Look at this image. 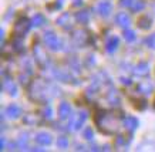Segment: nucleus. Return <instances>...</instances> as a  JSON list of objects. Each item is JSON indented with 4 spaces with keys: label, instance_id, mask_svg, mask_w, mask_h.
Here are the masks:
<instances>
[{
    "label": "nucleus",
    "instance_id": "f257e3e1",
    "mask_svg": "<svg viewBox=\"0 0 155 152\" xmlns=\"http://www.w3.org/2000/svg\"><path fill=\"white\" fill-rule=\"evenodd\" d=\"M97 127L103 134H117L122 127V117L120 114L111 112V111H98L95 115Z\"/></svg>",
    "mask_w": 155,
    "mask_h": 152
},
{
    "label": "nucleus",
    "instance_id": "f03ea898",
    "mask_svg": "<svg viewBox=\"0 0 155 152\" xmlns=\"http://www.w3.org/2000/svg\"><path fill=\"white\" fill-rule=\"evenodd\" d=\"M53 95H57V94H54V88H53L50 84H47V82H44V81H41V80L33 82L31 90H30V97H31L34 101H37V102L47 101Z\"/></svg>",
    "mask_w": 155,
    "mask_h": 152
},
{
    "label": "nucleus",
    "instance_id": "7ed1b4c3",
    "mask_svg": "<svg viewBox=\"0 0 155 152\" xmlns=\"http://www.w3.org/2000/svg\"><path fill=\"white\" fill-rule=\"evenodd\" d=\"M44 43H46V46H47L50 50H53V51H58L61 48L60 38L57 37V34L53 33V31H46V33H44Z\"/></svg>",
    "mask_w": 155,
    "mask_h": 152
},
{
    "label": "nucleus",
    "instance_id": "20e7f679",
    "mask_svg": "<svg viewBox=\"0 0 155 152\" xmlns=\"http://www.w3.org/2000/svg\"><path fill=\"white\" fill-rule=\"evenodd\" d=\"M31 26H33L31 20H28L27 17H20V19L17 20L16 26H14V31H16L17 36H24V34L30 30Z\"/></svg>",
    "mask_w": 155,
    "mask_h": 152
},
{
    "label": "nucleus",
    "instance_id": "39448f33",
    "mask_svg": "<svg viewBox=\"0 0 155 152\" xmlns=\"http://www.w3.org/2000/svg\"><path fill=\"white\" fill-rule=\"evenodd\" d=\"M85 119H87V112L85 111H80L78 114L74 117V119L71 121L70 124V129H73V131H77V129H80L83 125H84Z\"/></svg>",
    "mask_w": 155,
    "mask_h": 152
},
{
    "label": "nucleus",
    "instance_id": "423d86ee",
    "mask_svg": "<svg viewBox=\"0 0 155 152\" xmlns=\"http://www.w3.org/2000/svg\"><path fill=\"white\" fill-rule=\"evenodd\" d=\"M33 53H34V58L37 60V63L40 64V66L44 67L48 63L47 54L44 53V50H43L41 46H36V47H34V50H33Z\"/></svg>",
    "mask_w": 155,
    "mask_h": 152
},
{
    "label": "nucleus",
    "instance_id": "0eeeda50",
    "mask_svg": "<svg viewBox=\"0 0 155 152\" xmlns=\"http://www.w3.org/2000/svg\"><path fill=\"white\" fill-rule=\"evenodd\" d=\"M111 10H113V5H111L108 0L100 2L98 5H97V13H98L100 16H103V17H107V16L111 13Z\"/></svg>",
    "mask_w": 155,
    "mask_h": 152
},
{
    "label": "nucleus",
    "instance_id": "6e6552de",
    "mask_svg": "<svg viewBox=\"0 0 155 152\" xmlns=\"http://www.w3.org/2000/svg\"><path fill=\"white\" fill-rule=\"evenodd\" d=\"M36 141L43 147H48L53 144V137L48 132H38L37 137H36Z\"/></svg>",
    "mask_w": 155,
    "mask_h": 152
},
{
    "label": "nucleus",
    "instance_id": "1a4fd4ad",
    "mask_svg": "<svg viewBox=\"0 0 155 152\" xmlns=\"http://www.w3.org/2000/svg\"><path fill=\"white\" fill-rule=\"evenodd\" d=\"M115 23L122 29H128L130 24H131V19H130V16L127 13H118L117 17H115Z\"/></svg>",
    "mask_w": 155,
    "mask_h": 152
},
{
    "label": "nucleus",
    "instance_id": "9d476101",
    "mask_svg": "<svg viewBox=\"0 0 155 152\" xmlns=\"http://www.w3.org/2000/svg\"><path fill=\"white\" fill-rule=\"evenodd\" d=\"M71 115V105L68 102H61L58 105V118L60 119H66Z\"/></svg>",
    "mask_w": 155,
    "mask_h": 152
},
{
    "label": "nucleus",
    "instance_id": "9b49d317",
    "mask_svg": "<svg viewBox=\"0 0 155 152\" xmlns=\"http://www.w3.org/2000/svg\"><path fill=\"white\" fill-rule=\"evenodd\" d=\"M118 44H120V40H118L117 36H111V37H108L107 43H105V50H107V53L113 54V53L118 48Z\"/></svg>",
    "mask_w": 155,
    "mask_h": 152
},
{
    "label": "nucleus",
    "instance_id": "f8f14e48",
    "mask_svg": "<svg viewBox=\"0 0 155 152\" xmlns=\"http://www.w3.org/2000/svg\"><path fill=\"white\" fill-rule=\"evenodd\" d=\"M20 114H21V108H20L19 105H16V104H10L9 107L6 108V115H7L9 118H12V119L19 118Z\"/></svg>",
    "mask_w": 155,
    "mask_h": 152
},
{
    "label": "nucleus",
    "instance_id": "ddd939ff",
    "mask_svg": "<svg viewBox=\"0 0 155 152\" xmlns=\"http://www.w3.org/2000/svg\"><path fill=\"white\" fill-rule=\"evenodd\" d=\"M148 71H150V66H148V63H144V61H141L140 64H137V66L134 67V70H132V73H134L135 76H140V77L147 76Z\"/></svg>",
    "mask_w": 155,
    "mask_h": 152
},
{
    "label": "nucleus",
    "instance_id": "4468645a",
    "mask_svg": "<svg viewBox=\"0 0 155 152\" xmlns=\"http://www.w3.org/2000/svg\"><path fill=\"white\" fill-rule=\"evenodd\" d=\"M124 127L128 129V132H134L138 127V119L134 117H125L124 118Z\"/></svg>",
    "mask_w": 155,
    "mask_h": 152
},
{
    "label": "nucleus",
    "instance_id": "2eb2a0df",
    "mask_svg": "<svg viewBox=\"0 0 155 152\" xmlns=\"http://www.w3.org/2000/svg\"><path fill=\"white\" fill-rule=\"evenodd\" d=\"M87 40H88V34L85 33V31H83V30H80V31H77V33L74 34V41H75V44H78L80 47L87 43Z\"/></svg>",
    "mask_w": 155,
    "mask_h": 152
},
{
    "label": "nucleus",
    "instance_id": "dca6fc26",
    "mask_svg": "<svg viewBox=\"0 0 155 152\" xmlns=\"http://www.w3.org/2000/svg\"><path fill=\"white\" fill-rule=\"evenodd\" d=\"M3 90H6L7 92H10V95H16L17 94V87L13 84L12 80H5L3 81Z\"/></svg>",
    "mask_w": 155,
    "mask_h": 152
},
{
    "label": "nucleus",
    "instance_id": "f3484780",
    "mask_svg": "<svg viewBox=\"0 0 155 152\" xmlns=\"http://www.w3.org/2000/svg\"><path fill=\"white\" fill-rule=\"evenodd\" d=\"M75 20H77V23L87 24V23H88V20H90V13L87 11V10H81V11H78V13H77Z\"/></svg>",
    "mask_w": 155,
    "mask_h": 152
},
{
    "label": "nucleus",
    "instance_id": "a211bd4d",
    "mask_svg": "<svg viewBox=\"0 0 155 152\" xmlns=\"http://www.w3.org/2000/svg\"><path fill=\"white\" fill-rule=\"evenodd\" d=\"M68 20H70V15H63L57 19V24L61 26V27H64V29H70L71 24L68 23Z\"/></svg>",
    "mask_w": 155,
    "mask_h": 152
},
{
    "label": "nucleus",
    "instance_id": "6ab92c4d",
    "mask_svg": "<svg viewBox=\"0 0 155 152\" xmlns=\"http://www.w3.org/2000/svg\"><path fill=\"white\" fill-rule=\"evenodd\" d=\"M151 91H152V88H151L150 82H141V84L138 86V92H141V94L148 95Z\"/></svg>",
    "mask_w": 155,
    "mask_h": 152
},
{
    "label": "nucleus",
    "instance_id": "aec40b11",
    "mask_svg": "<svg viewBox=\"0 0 155 152\" xmlns=\"http://www.w3.org/2000/svg\"><path fill=\"white\" fill-rule=\"evenodd\" d=\"M138 26H140V29L148 30L151 26H152L151 19H150V17H142V19H140V21H138Z\"/></svg>",
    "mask_w": 155,
    "mask_h": 152
},
{
    "label": "nucleus",
    "instance_id": "412c9836",
    "mask_svg": "<svg viewBox=\"0 0 155 152\" xmlns=\"http://www.w3.org/2000/svg\"><path fill=\"white\" fill-rule=\"evenodd\" d=\"M44 17L41 15H34L33 19H31V23H33V27H40L41 24H44Z\"/></svg>",
    "mask_w": 155,
    "mask_h": 152
},
{
    "label": "nucleus",
    "instance_id": "4be33fe9",
    "mask_svg": "<svg viewBox=\"0 0 155 152\" xmlns=\"http://www.w3.org/2000/svg\"><path fill=\"white\" fill-rule=\"evenodd\" d=\"M144 7H145V2H144V0H135L131 6V10H134V11H141Z\"/></svg>",
    "mask_w": 155,
    "mask_h": 152
},
{
    "label": "nucleus",
    "instance_id": "5701e85b",
    "mask_svg": "<svg viewBox=\"0 0 155 152\" xmlns=\"http://www.w3.org/2000/svg\"><path fill=\"white\" fill-rule=\"evenodd\" d=\"M57 147L60 148V149H66L68 147V139L66 137H58L57 139Z\"/></svg>",
    "mask_w": 155,
    "mask_h": 152
},
{
    "label": "nucleus",
    "instance_id": "b1692460",
    "mask_svg": "<svg viewBox=\"0 0 155 152\" xmlns=\"http://www.w3.org/2000/svg\"><path fill=\"white\" fill-rule=\"evenodd\" d=\"M124 38H125L127 41H134V40H135V34H134V31H131V30H125V31H124Z\"/></svg>",
    "mask_w": 155,
    "mask_h": 152
},
{
    "label": "nucleus",
    "instance_id": "393cba45",
    "mask_svg": "<svg viewBox=\"0 0 155 152\" xmlns=\"http://www.w3.org/2000/svg\"><path fill=\"white\" fill-rule=\"evenodd\" d=\"M145 43L148 44V47H150V48L155 50V34H151L150 37L145 40Z\"/></svg>",
    "mask_w": 155,
    "mask_h": 152
},
{
    "label": "nucleus",
    "instance_id": "a878e982",
    "mask_svg": "<svg viewBox=\"0 0 155 152\" xmlns=\"http://www.w3.org/2000/svg\"><path fill=\"white\" fill-rule=\"evenodd\" d=\"M38 121H40V118H37L34 114L31 115H27L26 118H24V122H31V124H38Z\"/></svg>",
    "mask_w": 155,
    "mask_h": 152
},
{
    "label": "nucleus",
    "instance_id": "bb28decb",
    "mask_svg": "<svg viewBox=\"0 0 155 152\" xmlns=\"http://www.w3.org/2000/svg\"><path fill=\"white\" fill-rule=\"evenodd\" d=\"M13 46H14V50H16L17 53L23 51V43H21V41H19V40H14Z\"/></svg>",
    "mask_w": 155,
    "mask_h": 152
},
{
    "label": "nucleus",
    "instance_id": "cd10ccee",
    "mask_svg": "<svg viewBox=\"0 0 155 152\" xmlns=\"http://www.w3.org/2000/svg\"><path fill=\"white\" fill-rule=\"evenodd\" d=\"M134 2H135V0H120V6H121V7H130V9H131V6Z\"/></svg>",
    "mask_w": 155,
    "mask_h": 152
},
{
    "label": "nucleus",
    "instance_id": "c85d7f7f",
    "mask_svg": "<svg viewBox=\"0 0 155 152\" xmlns=\"http://www.w3.org/2000/svg\"><path fill=\"white\" fill-rule=\"evenodd\" d=\"M84 138L85 139H91V138H93V129L91 128H87L84 131Z\"/></svg>",
    "mask_w": 155,
    "mask_h": 152
},
{
    "label": "nucleus",
    "instance_id": "c756f323",
    "mask_svg": "<svg viewBox=\"0 0 155 152\" xmlns=\"http://www.w3.org/2000/svg\"><path fill=\"white\" fill-rule=\"evenodd\" d=\"M121 82H124V84H130V81H128V78H121Z\"/></svg>",
    "mask_w": 155,
    "mask_h": 152
},
{
    "label": "nucleus",
    "instance_id": "7c9ffc66",
    "mask_svg": "<svg viewBox=\"0 0 155 152\" xmlns=\"http://www.w3.org/2000/svg\"><path fill=\"white\" fill-rule=\"evenodd\" d=\"M77 5H81L80 0H75V2H74V6H77Z\"/></svg>",
    "mask_w": 155,
    "mask_h": 152
}]
</instances>
